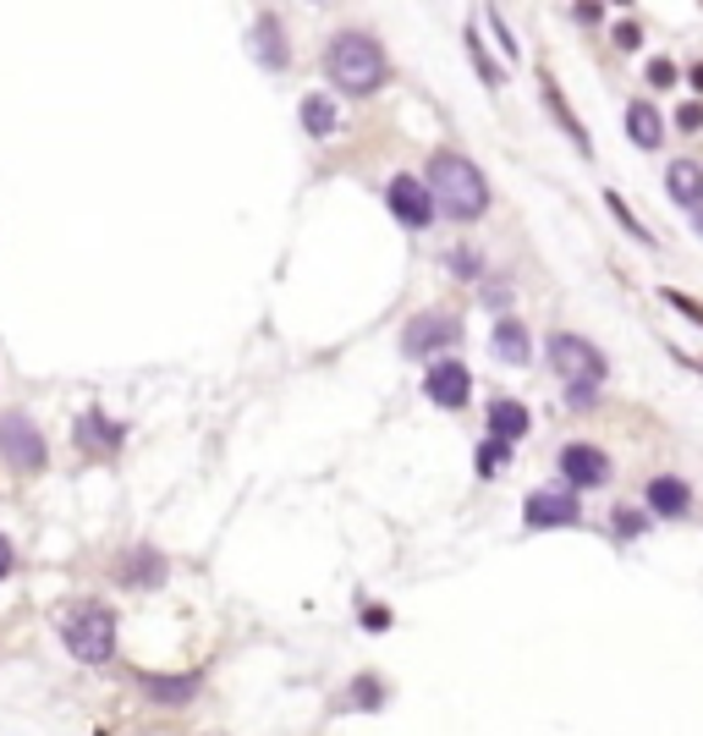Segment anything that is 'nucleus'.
Here are the masks:
<instances>
[{"label":"nucleus","instance_id":"nucleus-1","mask_svg":"<svg viewBox=\"0 0 703 736\" xmlns=\"http://www.w3.org/2000/svg\"><path fill=\"white\" fill-rule=\"evenodd\" d=\"M324 78L341 89V94H374L385 78H391V61H385V50H380V39L374 34H364V28H341L330 45H324Z\"/></svg>","mask_w":703,"mask_h":736},{"label":"nucleus","instance_id":"nucleus-2","mask_svg":"<svg viewBox=\"0 0 703 736\" xmlns=\"http://www.w3.org/2000/svg\"><path fill=\"white\" fill-rule=\"evenodd\" d=\"M429 198H435V215H451V220H479L484 209H489V182H484V171L468 160V154H457V149H440L435 160H429Z\"/></svg>","mask_w":703,"mask_h":736},{"label":"nucleus","instance_id":"nucleus-3","mask_svg":"<svg viewBox=\"0 0 703 736\" xmlns=\"http://www.w3.org/2000/svg\"><path fill=\"white\" fill-rule=\"evenodd\" d=\"M550 368L566 380V396L572 407H588L599 380H604V352L583 335H550Z\"/></svg>","mask_w":703,"mask_h":736},{"label":"nucleus","instance_id":"nucleus-4","mask_svg":"<svg viewBox=\"0 0 703 736\" xmlns=\"http://www.w3.org/2000/svg\"><path fill=\"white\" fill-rule=\"evenodd\" d=\"M61 643H67L78 659L105 665V659L116 654V610H111V605H94V599L72 605V610L61 616Z\"/></svg>","mask_w":703,"mask_h":736},{"label":"nucleus","instance_id":"nucleus-5","mask_svg":"<svg viewBox=\"0 0 703 736\" xmlns=\"http://www.w3.org/2000/svg\"><path fill=\"white\" fill-rule=\"evenodd\" d=\"M0 457H7L18 473H45L50 446H45V435L28 413H0Z\"/></svg>","mask_w":703,"mask_h":736},{"label":"nucleus","instance_id":"nucleus-6","mask_svg":"<svg viewBox=\"0 0 703 736\" xmlns=\"http://www.w3.org/2000/svg\"><path fill=\"white\" fill-rule=\"evenodd\" d=\"M451 341H462V319L429 308V313H418V319L407 324L402 352H407V357H429V352H440V346H451Z\"/></svg>","mask_w":703,"mask_h":736},{"label":"nucleus","instance_id":"nucleus-7","mask_svg":"<svg viewBox=\"0 0 703 736\" xmlns=\"http://www.w3.org/2000/svg\"><path fill=\"white\" fill-rule=\"evenodd\" d=\"M385 204H391V215H396L402 226H413V231H424V226L435 220V198H429V187H424L418 176H391Z\"/></svg>","mask_w":703,"mask_h":736},{"label":"nucleus","instance_id":"nucleus-8","mask_svg":"<svg viewBox=\"0 0 703 736\" xmlns=\"http://www.w3.org/2000/svg\"><path fill=\"white\" fill-rule=\"evenodd\" d=\"M577 495L572 490H533L528 506H522V522L528 528H577Z\"/></svg>","mask_w":703,"mask_h":736},{"label":"nucleus","instance_id":"nucleus-9","mask_svg":"<svg viewBox=\"0 0 703 736\" xmlns=\"http://www.w3.org/2000/svg\"><path fill=\"white\" fill-rule=\"evenodd\" d=\"M424 396H429L435 407L457 413V407H468V396H473V375H468L462 363H435L429 375H424Z\"/></svg>","mask_w":703,"mask_h":736},{"label":"nucleus","instance_id":"nucleus-10","mask_svg":"<svg viewBox=\"0 0 703 736\" xmlns=\"http://www.w3.org/2000/svg\"><path fill=\"white\" fill-rule=\"evenodd\" d=\"M561 479L572 490H599V484H610V457L599 446H566L561 451Z\"/></svg>","mask_w":703,"mask_h":736},{"label":"nucleus","instance_id":"nucleus-11","mask_svg":"<svg viewBox=\"0 0 703 736\" xmlns=\"http://www.w3.org/2000/svg\"><path fill=\"white\" fill-rule=\"evenodd\" d=\"M116 577L132 583V588H160V583H165V555L149 550V544H143V550H127L122 566H116Z\"/></svg>","mask_w":703,"mask_h":736},{"label":"nucleus","instance_id":"nucleus-12","mask_svg":"<svg viewBox=\"0 0 703 736\" xmlns=\"http://www.w3.org/2000/svg\"><path fill=\"white\" fill-rule=\"evenodd\" d=\"M528 424H533V418H528V407H522V402H511V396L489 402V440H506V446H511V440H522V435H528Z\"/></svg>","mask_w":703,"mask_h":736},{"label":"nucleus","instance_id":"nucleus-13","mask_svg":"<svg viewBox=\"0 0 703 736\" xmlns=\"http://www.w3.org/2000/svg\"><path fill=\"white\" fill-rule=\"evenodd\" d=\"M665 187H670V198H676L681 209H703V171H698L692 160H676V165L665 171Z\"/></svg>","mask_w":703,"mask_h":736},{"label":"nucleus","instance_id":"nucleus-14","mask_svg":"<svg viewBox=\"0 0 703 736\" xmlns=\"http://www.w3.org/2000/svg\"><path fill=\"white\" fill-rule=\"evenodd\" d=\"M495 357L511 363V368H522V363L533 357V341H528V330H522L517 319H500V324H495Z\"/></svg>","mask_w":703,"mask_h":736},{"label":"nucleus","instance_id":"nucleus-15","mask_svg":"<svg viewBox=\"0 0 703 736\" xmlns=\"http://www.w3.org/2000/svg\"><path fill=\"white\" fill-rule=\"evenodd\" d=\"M687 484L681 479H670V473H659V479H648V511H659V517H681L687 511Z\"/></svg>","mask_w":703,"mask_h":736},{"label":"nucleus","instance_id":"nucleus-16","mask_svg":"<svg viewBox=\"0 0 703 736\" xmlns=\"http://www.w3.org/2000/svg\"><path fill=\"white\" fill-rule=\"evenodd\" d=\"M626 138H632L637 149H659V138H665V122H659V111L637 100V105L626 111Z\"/></svg>","mask_w":703,"mask_h":736},{"label":"nucleus","instance_id":"nucleus-17","mask_svg":"<svg viewBox=\"0 0 703 736\" xmlns=\"http://www.w3.org/2000/svg\"><path fill=\"white\" fill-rule=\"evenodd\" d=\"M253 56H264V67H286V39H280V23H275V18H258V28H253Z\"/></svg>","mask_w":703,"mask_h":736},{"label":"nucleus","instance_id":"nucleus-18","mask_svg":"<svg viewBox=\"0 0 703 736\" xmlns=\"http://www.w3.org/2000/svg\"><path fill=\"white\" fill-rule=\"evenodd\" d=\"M143 692L160 703H187L198 692V676H143Z\"/></svg>","mask_w":703,"mask_h":736},{"label":"nucleus","instance_id":"nucleus-19","mask_svg":"<svg viewBox=\"0 0 703 736\" xmlns=\"http://www.w3.org/2000/svg\"><path fill=\"white\" fill-rule=\"evenodd\" d=\"M302 127H308L313 138H330V133L341 127V116H335V105H330L324 94H308V100H302Z\"/></svg>","mask_w":703,"mask_h":736},{"label":"nucleus","instance_id":"nucleus-20","mask_svg":"<svg viewBox=\"0 0 703 736\" xmlns=\"http://www.w3.org/2000/svg\"><path fill=\"white\" fill-rule=\"evenodd\" d=\"M544 105H550V111H555V122H561V133H566V138H572V143H577V149H583V154H588V149H593V143H588V133H583V127H577V116H572V111H566V100H561V89H555V83H550V78H544Z\"/></svg>","mask_w":703,"mask_h":736},{"label":"nucleus","instance_id":"nucleus-21","mask_svg":"<svg viewBox=\"0 0 703 736\" xmlns=\"http://www.w3.org/2000/svg\"><path fill=\"white\" fill-rule=\"evenodd\" d=\"M78 446H122V424H111L105 413H89L83 424H78Z\"/></svg>","mask_w":703,"mask_h":736},{"label":"nucleus","instance_id":"nucleus-22","mask_svg":"<svg viewBox=\"0 0 703 736\" xmlns=\"http://www.w3.org/2000/svg\"><path fill=\"white\" fill-rule=\"evenodd\" d=\"M380 703H385L380 676H358V681H352V692L341 698V709H380Z\"/></svg>","mask_w":703,"mask_h":736},{"label":"nucleus","instance_id":"nucleus-23","mask_svg":"<svg viewBox=\"0 0 703 736\" xmlns=\"http://www.w3.org/2000/svg\"><path fill=\"white\" fill-rule=\"evenodd\" d=\"M500 468H511V446H506V440H484V446H479V473L495 479Z\"/></svg>","mask_w":703,"mask_h":736},{"label":"nucleus","instance_id":"nucleus-24","mask_svg":"<svg viewBox=\"0 0 703 736\" xmlns=\"http://www.w3.org/2000/svg\"><path fill=\"white\" fill-rule=\"evenodd\" d=\"M604 204H610V215H615V220H621V226H626V231H632V237H637V242H643V248H648V242H654V237H648V231H643V226H637V215H632V209H626V204H621V198H615V193H604Z\"/></svg>","mask_w":703,"mask_h":736},{"label":"nucleus","instance_id":"nucleus-25","mask_svg":"<svg viewBox=\"0 0 703 736\" xmlns=\"http://www.w3.org/2000/svg\"><path fill=\"white\" fill-rule=\"evenodd\" d=\"M446 264H451V269H457V275H479V269H484V264H479V253H473V248H457V253H451V258H446Z\"/></svg>","mask_w":703,"mask_h":736},{"label":"nucleus","instance_id":"nucleus-26","mask_svg":"<svg viewBox=\"0 0 703 736\" xmlns=\"http://www.w3.org/2000/svg\"><path fill=\"white\" fill-rule=\"evenodd\" d=\"M648 83H654V89H670V83H676V67H670V61H648Z\"/></svg>","mask_w":703,"mask_h":736},{"label":"nucleus","instance_id":"nucleus-27","mask_svg":"<svg viewBox=\"0 0 703 736\" xmlns=\"http://www.w3.org/2000/svg\"><path fill=\"white\" fill-rule=\"evenodd\" d=\"M615 533H643V517H637L632 506H621V511H615Z\"/></svg>","mask_w":703,"mask_h":736},{"label":"nucleus","instance_id":"nucleus-28","mask_svg":"<svg viewBox=\"0 0 703 736\" xmlns=\"http://www.w3.org/2000/svg\"><path fill=\"white\" fill-rule=\"evenodd\" d=\"M676 122H681L687 133H698V127H703V105H681V111H676Z\"/></svg>","mask_w":703,"mask_h":736},{"label":"nucleus","instance_id":"nucleus-29","mask_svg":"<svg viewBox=\"0 0 703 736\" xmlns=\"http://www.w3.org/2000/svg\"><path fill=\"white\" fill-rule=\"evenodd\" d=\"M637 39H643V28H637V23H621V28H615V45H621V50H632Z\"/></svg>","mask_w":703,"mask_h":736},{"label":"nucleus","instance_id":"nucleus-30","mask_svg":"<svg viewBox=\"0 0 703 736\" xmlns=\"http://www.w3.org/2000/svg\"><path fill=\"white\" fill-rule=\"evenodd\" d=\"M12 561H18V550H12V539H7V533H0V577L12 572Z\"/></svg>","mask_w":703,"mask_h":736},{"label":"nucleus","instance_id":"nucleus-31","mask_svg":"<svg viewBox=\"0 0 703 736\" xmlns=\"http://www.w3.org/2000/svg\"><path fill=\"white\" fill-rule=\"evenodd\" d=\"M687 78H692V89H703V67H692V72H687Z\"/></svg>","mask_w":703,"mask_h":736},{"label":"nucleus","instance_id":"nucleus-32","mask_svg":"<svg viewBox=\"0 0 703 736\" xmlns=\"http://www.w3.org/2000/svg\"><path fill=\"white\" fill-rule=\"evenodd\" d=\"M698 231H703V209H698Z\"/></svg>","mask_w":703,"mask_h":736}]
</instances>
